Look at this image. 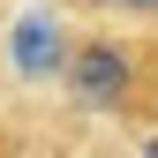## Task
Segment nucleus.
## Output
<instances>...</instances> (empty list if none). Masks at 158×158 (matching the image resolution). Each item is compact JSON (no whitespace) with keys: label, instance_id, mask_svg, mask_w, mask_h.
I'll list each match as a JSON object with an SVG mask.
<instances>
[{"label":"nucleus","instance_id":"1","mask_svg":"<svg viewBox=\"0 0 158 158\" xmlns=\"http://www.w3.org/2000/svg\"><path fill=\"white\" fill-rule=\"evenodd\" d=\"M128 83H135V68H128V53L113 45V38H90V45L68 53V90H75V106L113 113V106H128Z\"/></svg>","mask_w":158,"mask_h":158},{"label":"nucleus","instance_id":"2","mask_svg":"<svg viewBox=\"0 0 158 158\" xmlns=\"http://www.w3.org/2000/svg\"><path fill=\"white\" fill-rule=\"evenodd\" d=\"M15 68L23 75H53L60 68V23L53 15H23L15 23Z\"/></svg>","mask_w":158,"mask_h":158},{"label":"nucleus","instance_id":"3","mask_svg":"<svg viewBox=\"0 0 158 158\" xmlns=\"http://www.w3.org/2000/svg\"><path fill=\"white\" fill-rule=\"evenodd\" d=\"M113 8H143V15H158V0H113Z\"/></svg>","mask_w":158,"mask_h":158},{"label":"nucleus","instance_id":"4","mask_svg":"<svg viewBox=\"0 0 158 158\" xmlns=\"http://www.w3.org/2000/svg\"><path fill=\"white\" fill-rule=\"evenodd\" d=\"M143 158H158V143H151V151H143Z\"/></svg>","mask_w":158,"mask_h":158}]
</instances>
